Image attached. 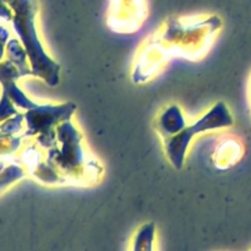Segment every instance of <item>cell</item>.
<instances>
[{
    "label": "cell",
    "instance_id": "obj_2",
    "mask_svg": "<svg viewBox=\"0 0 251 251\" xmlns=\"http://www.w3.org/2000/svg\"><path fill=\"white\" fill-rule=\"evenodd\" d=\"M233 124H234V118L228 105L222 100L217 102L196 122L186 125L179 134L163 140L167 158L174 168L181 169L185 163L186 153L194 137L201 132L227 129L233 126Z\"/></svg>",
    "mask_w": 251,
    "mask_h": 251
},
{
    "label": "cell",
    "instance_id": "obj_4",
    "mask_svg": "<svg viewBox=\"0 0 251 251\" xmlns=\"http://www.w3.org/2000/svg\"><path fill=\"white\" fill-rule=\"evenodd\" d=\"M123 9H126V12L120 33H132L137 31L141 26L142 20L145 19V1L144 0H113L108 20L118 16Z\"/></svg>",
    "mask_w": 251,
    "mask_h": 251
},
{
    "label": "cell",
    "instance_id": "obj_10",
    "mask_svg": "<svg viewBox=\"0 0 251 251\" xmlns=\"http://www.w3.org/2000/svg\"><path fill=\"white\" fill-rule=\"evenodd\" d=\"M10 1H11V0H0V2H4V4L5 2H10Z\"/></svg>",
    "mask_w": 251,
    "mask_h": 251
},
{
    "label": "cell",
    "instance_id": "obj_3",
    "mask_svg": "<svg viewBox=\"0 0 251 251\" xmlns=\"http://www.w3.org/2000/svg\"><path fill=\"white\" fill-rule=\"evenodd\" d=\"M76 105L71 102L61 104H37L26 110L25 123L26 131L24 136H37V144L44 149H51L58 145L56 127L61 123L73 119Z\"/></svg>",
    "mask_w": 251,
    "mask_h": 251
},
{
    "label": "cell",
    "instance_id": "obj_11",
    "mask_svg": "<svg viewBox=\"0 0 251 251\" xmlns=\"http://www.w3.org/2000/svg\"><path fill=\"white\" fill-rule=\"evenodd\" d=\"M2 167H4V164H2V163H0V171H1V168H2Z\"/></svg>",
    "mask_w": 251,
    "mask_h": 251
},
{
    "label": "cell",
    "instance_id": "obj_9",
    "mask_svg": "<svg viewBox=\"0 0 251 251\" xmlns=\"http://www.w3.org/2000/svg\"><path fill=\"white\" fill-rule=\"evenodd\" d=\"M15 107L16 105L12 103V100L5 93H2L1 98H0V124L19 113Z\"/></svg>",
    "mask_w": 251,
    "mask_h": 251
},
{
    "label": "cell",
    "instance_id": "obj_1",
    "mask_svg": "<svg viewBox=\"0 0 251 251\" xmlns=\"http://www.w3.org/2000/svg\"><path fill=\"white\" fill-rule=\"evenodd\" d=\"M12 26L28 56L32 76L43 80L50 87L60 81V65L44 48L37 29L38 0H11Z\"/></svg>",
    "mask_w": 251,
    "mask_h": 251
},
{
    "label": "cell",
    "instance_id": "obj_6",
    "mask_svg": "<svg viewBox=\"0 0 251 251\" xmlns=\"http://www.w3.org/2000/svg\"><path fill=\"white\" fill-rule=\"evenodd\" d=\"M26 176V169L20 164H7L0 171V194Z\"/></svg>",
    "mask_w": 251,
    "mask_h": 251
},
{
    "label": "cell",
    "instance_id": "obj_5",
    "mask_svg": "<svg viewBox=\"0 0 251 251\" xmlns=\"http://www.w3.org/2000/svg\"><path fill=\"white\" fill-rule=\"evenodd\" d=\"M186 126V119L178 104H168L156 119V129L163 140L179 134Z\"/></svg>",
    "mask_w": 251,
    "mask_h": 251
},
{
    "label": "cell",
    "instance_id": "obj_7",
    "mask_svg": "<svg viewBox=\"0 0 251 251\" xmlns=\"http://www.w3.org/2000/svg\"><path fill=\"white\" fill-rule=\"evenodd\" d=\"M21 140L22 136L0 132V156H9L15 153L21 145Z\"/></svg>",
    "mask_w": 251,
    "mask_h": 251
},
{
    "label": "cell",
    "instance_id": "obj_8",
    "mask_svg": "<svg viewBox=\"0 0 251 251\" xmlns=\"http://www.w3.org/2000/svg\"><path fill=\"white\" fill-rule=\"evenodd\" d=\"M24 122H25V114L17 113L14 117L9 118L7 120L2 122L0 124V132L1 134H14L16 135L17 132L22 131L24 129Z\"/></svg>",
    "mask_w": 251,
    "mask_h": 251
}]
</instances>
